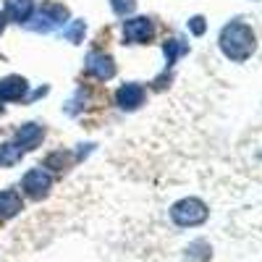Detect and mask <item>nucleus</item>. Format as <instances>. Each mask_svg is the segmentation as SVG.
Listing matches in <instances>:
<instances>
[{"label":"nucleus","instance_id":"obj_1","mask_svg":"<svg viewBox=\"0 0 262 262\" xmlns=\"http://www.w3.org/2000/svg\"><path fill=\"white\" fill-rule=\"evenodd\" d=\"M221 48L231 60H247L254 53V32L244 21H231L221 32Z\"/></svg>","mask_w":262,"mask_h":262},{"label":"nucleus","instance_id":"obj_2","mask_svg":"<svg viewBox=\"0 0 262 262\" xmlns=\"http://www.w3.org/2000/svg\"><path fill=\"white\" fill-rule=\"evenodd\" d=\"M168 215H170L173 226H179V228H196V226L207 223L210 207L200 200V196H184V200L170 205Z\"/></svg>","mask_w":262,"mask_h":262},{"label":"nucleus","instance_id":"obj_3","mask_svg":"<svg viewBox=\"0 0 262 262\" xmlns=\"http://www.w3.org/2000/svg\"><path fill=\"white\" fill-rule=\"evenodd\" d=\"M53 189V176L48 168H32L24 173V179H21V191H24L27 196H32V200H45V196L50 194Z\"/></svg>","mask_w":262,"mask_h":262},{"label":"nucleus","instance_id":"obj_4","mask_svg":"<svg viewBox=\"0 0 262 262\" xmlns=\"http://www.w3.org/2000/svg\"><path fill=\"white\" fill-rule=\"evenodd\" d=\"M66 16H69L66 6H60V3H48V6H42L39 13H37V21H39V24H32L29 29H34V32H50L53 27L63 24Z\"/></svg>","mask_w":262,"mask_h":262},{"label":"nucleus","instance_id":"obj_5","mask_svg":"<svg viewBox=\"0 0 262 262\" xmlns=\"http://www.w3.org/2000/svg\"><path fill=\"white\" fill-rule=\"evenodd\" d=\"M123 37L131 45H142L152 37V21L149 18H128L123 21Z\"/></svg>","mask_w":262,"mask_h":262},{"label":"nucleus","instance_id":"obj_6","mask_svg":"<svg viewBox=\"0 0 262 262\" xmlns=\"http://www.w3.org/2000/svg\"><path fill=\"white\" fill-rule=\"evenodd\" d=\"M24 210V200L16 189H3L0 191V223L6 221H13L16 215H21Z\"/></svg>","mask_w":262,"mask_h":262},{"label":"nucleus","instance_id":"obj_7","mask_svg":"<svg viewBox=\"0 0 262 262\" xmlns=\"http://www.w3.org/2000/svg\"><path fill=\"white\" fill-rule=\"evenodd\" d=\"M29 84L24 76H6L0 79V102H16L27 95Z\"/></svg>","mask_w":262,"mask_h":262},{"label":"nucleus","instance_id":"obj_8","mask_svg":"<svg viewBox=\"0 0 262 262\" xmlns=\"http://www.w3.org/2000/svg\"><path fill=\"white\" fill-rule=\"evenodd\" d=\"M3 13L8 21H16V24H29V18L34 13V0H6Z\"/></svg>","mask_w":262,"mask_h":262},{"label":"nucleus","instance_id":"obj_9","mask_svg":"<svg viewBox=\"0 0 262 262\" xmlns=\"http://www.w3.org/2000/svg\"><path fill=\"white\" fill-rule=\"evenodd\" d=\"M86 74H92L97 79H111L116 74V66H113V58L111 55H102V53H92L86 58Z\"/></svg>","mask_w":262,"mask_h":262},{"label":"nucleus","instance_id":"obj_10","mask_svg":"<svg viewBox=\"0 0 262 262\" xmlns=\"http://www.w3.org/2000/svg\"><path fill=\"white\" fill-rule=\"evenodd\" d=\"M116 100L123 111H134V107H139L144 102V86L142 84H123L116 95Z\"/></svg>","mask_w":262,"mask_h":262},{"label":"nucleus","instance_id":"obj_11","mask_svg":"<svg viewBox=\"0 0 262 262\" xmlns=\"http://www.w3.org/2000/svg\"><path fill=\"white\" fill-rule=\"evenodd\" d=\"M42 137H45V128H42L39 123H24L16 134V144L27 152V149H34L42 142Z\"/></svg>","mask_w":262,"mask_h":262},{"label":"nucleus","instance_id":"obj_12","mask_svg":"<svg viewBox=\"0 0 262 262\" xmlns=\"http://www.w3.org/2000/svg\"><path fill=\"white\" fill-rule=\"evenodd\" d=\"M184 252H186L189 262H210V257H212V247L207 238H194V242H189V247Z\"/></svg>","mask_w":262,"mask_h":262},{"label":"nucleus","instance_id":"obj_13","mask_svg":"<svg viewBox=\"0 0 262 262\" xmlns=\"http://www.w3.org/2000/svg\"><path fill=\"white\" fill-rule=\"evenodd\" d=\"M21 155H24V149H21L16 142H6V144H0V165L3 168H11L21 160Z\"/></svg>","mask_w":262,"mask_h":262},{"label":"nucleus","instance_id":"obj_14","mask_svg":"<svg viewBox=\"0 0 262 262\" xmlns=\"http://www.w3.org/2000/svg\"><path fill=\"white\" fill-rule=\"evenodd\" d=\"M181 53H186V45H181V39H170V42H165V55H168V63H173Z\"/></svg>","mask_w":262,"mask_h":262},{"label":"nucleus","instance_id":"obj_15","mask_svg":"<svg viewBox=\"0 0 262 262\" xmlns=\"http://www.w3.org/2000/svg\"><path fill=\"white\" fill-rule=\"evenodd\" d=\"M81 32H84V21H74V24H71V29L66 32V37H69L71 42H79Z\"/></svg>","mask_w":262,"mask_h":262},{"label":"nucleus","instance_id":"obj_16","mask_svg":"<svg viewBox=\"0 0 262 262\" xmlns=\"http://www.w3.org/2000/svg\"><path fill=\"white\" fill-rule=\"evenodd\" d=\"M113 8L116 13H128V11H134V0H113Z\"/></svg>","mask_w":262,"mask_h":262},{"label":"nucleus","instance_id":"obj_17","mask_svg":"<svg viewBox=\"0 0 262 262\" xmlns=\"http://www.w3.org/2000/svg\"><path fill=\"white\" fill-rule=\"evenodd\" d=\"M202 21H205V18H200V16L191 18V32H194V34H202V32H205V24H202Z\"/></svg>","mask_w":262,"mask_h":262},{"label":"nucleus","instance_id":"obj_18","mask_svg":"<svg viewBox=\"0 0 262 262\" xmlns=\"http://www.w3.org/2000/svg\"><path fill=\"white\" fill-rule=\"evenodd\" d=\"M6 24H8V18H6V13H3V11H0V34H3Z\"/></svg>","mask_w":262,"mask_h":262},{"label":"nucleus","instance_id":"obj_19","mask_svg":"<svg viewBox=\"0 0 262 262\" xmlns=\"http://www.w3.org/2000/svg\"><path fill=\"white\" fill-rule=\"evenodd\" d=\"M0 113H3V102H0Z\"/></svg>","mask_w":262,"mask_h":262}]
</instances>
